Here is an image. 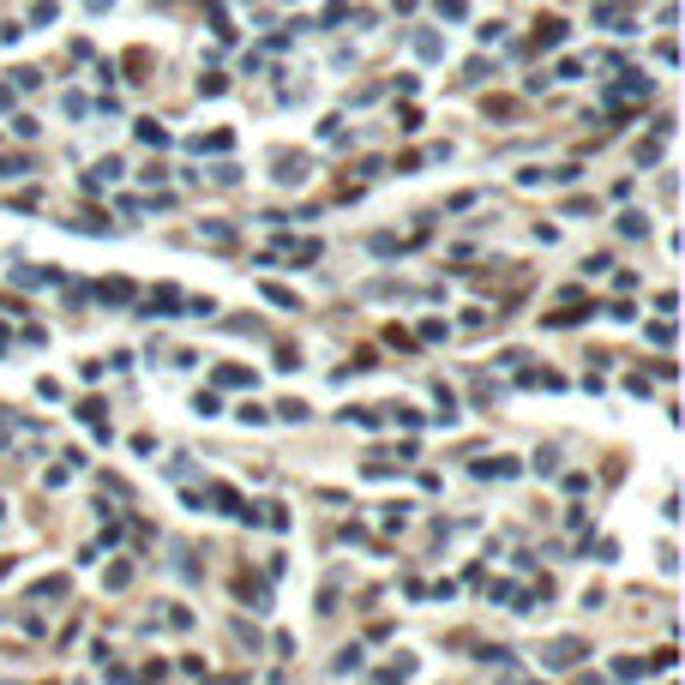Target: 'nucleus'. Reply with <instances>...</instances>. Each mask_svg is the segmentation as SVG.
<instances>
[{"label":"nucleus","instance_id":"obj_1","mask_svg":"<svg viewBox=\"0 0 685 685\" xmlns=\"http://www.w3.org/2000/svg\"><path fill=\"white\" fill-rule=\"evenodd\" d=\"M577 656H583V643L559 637V643H553V649H547V668H571V661H577Z\"/></svg>","mask_w":685,"mask_h":685},{"label":"nucleus","instance_id":"obj_2","mask_svg":"<svg viewBox=\"0 0 685 685\" xmlns=\"http://www.w3.org/2000/svg\"><path fill=\"white\" fill-rule=\"evenodd\" d=\"M559 36H565V24H559V18H541V24H535V43H541V48H553Z\"/></svg>","mask_w":685,"mask_h":685}]
</instances>
